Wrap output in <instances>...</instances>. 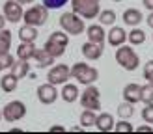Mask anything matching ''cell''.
<instances>
[{"label": "cell", "instance_id": "39", "mask_svg": "<svg viewBox=\"0 0 153 134\" xmlns=\"http://www.w3.org/2000/svg\"><path fill=\"white\" fill-rule=\"evenodd\" d=\"M4 24H6V17L4 13H0V30H4Z\"/></svg>", "mask_w": 153, "mask_h": 134}, {"label": "cell", "instance_id": "21", "mask_svg": "<svg viewBox=\"0 0 153 134\" xmlns=\"http://www.w3.org/2000/svg\"><path fill=\"white\" fill-rule=\"evenodd\" d=\"M79 88H76L75 84H64V88H62V99L65 101V102H75L76 99H79Z\"/></svg>", "mask_w": 153, "mask_h": 134}, {"label": "cell", "instance_id": "11", "mask_svg": "<svg viewBox=\"0 0 153 134\" xmlns=\"http://www.w3.org/2000/svg\"><path fill=\"white\" fill-rule=\"evenodd\" d=\"M58 99V91L54 84H41L39 88H37V101H39L41 104H54Z\"/></svg>", "mask_w": 153, "mask_h": 134}, {"label": "cell", "instance_id": "3", "mask_svg": "<svg viewBox=\"0 0 153 134\" xmlns=\"http://www.w3.org/2000/svg\"><path fill=\"white\" fill-rule=\"evenodd\" d=\"M71 77L76 80V82H82V84H94V82L99 80V71L95 67H91L84 62H76L73 67H71Z\"/></svg>", "mask_w": 153, "mask_h": 134}, {"label": "cell", "instance_id": "6", "mask_svg": "<svg viewBox=\"0 0 153 134\" xmlns=\"http://www.w3.org/2000/svg\"><path fill=\"white\" fill-rule=\"evenodd\" d=\"M49 19V7L45 4H37V6H32L28 7L22 15V21H25V24H30V26H43L45 22Z\"/></svg>", "mask_w": 153, "mask_h": 134}, {"label": "cell", "instance_id": "28", "mask_svg": "<svg viewBox=\"0 0 153 134\" xmlns=\"http://www.w3.org/2000/svg\"><path fill=\"white\" fill-rule=\"evenodd\" d=\"M134 104L133 102H129V101H125V102H121L120 106H118V114H120V117L121 119H129L133 114H134Z\"/></svg>", "mask_w": 153, "mask_h": 134}, {"label": "cell", "instance_id": "15", "mask_svg": "<svg viewBox=\"0 0 153 134\" xmlns=\"http://www.w3.org/2000/svg\"><path fill=\"white\" fill-rule=\"evenodd\" d=\"M17 86H19V77L13 71L6 73L4 77L0 78V88H2L4 93H13L15 89H17Z\"/></svg>", "mask_w": 153, "mask_h": 134}, {"label": "cell", "instance_id": "31", "mask_svg": "<svg viewBox=\"0 0 153 134\" xmlns=\"http://www.w3.org/2000/svg\"><path fill=\"white\" fill-rule=\"evenodd\" d=\"M142 119H144L146 123L153 125V102H148L146 106L142 108Z\"/></svg>", "mask_w": 153, "mask_h": 134}, {"label": "cell", "instance_id": "4", "mask_svg": "<svg viewBox=\"0 0 153 134\" xmlns=\"http://www.w3.org/2000/svg\"><path fill=\"white\" fill-rule=\"evenodd\" d=\"M60 26L69 35H80L84 32V28H86V24L82 22V17L75 11H67L60 15Z\"/></svg>", "mask_w": 153, "mask_h": 134}, {"label": "cell", "instance_id": "7", "mask_svg": "<svg viewBox=\"0 0 153 134\" xmlns=\"http://www.w3.org/2000/svg\"><path fill=\"white\" fill-rule=\"evenodd\" d=\"M101 91L94 86V84H90L86 89L82 91V97H80V104H82V108L84 110H95V112H99L101 110Z\"/></svg>", "mask_w": 153, "mask_h": 134}, {"label": "cell", "instance_id": "24", "mask_svg": "<svg viewBox=\"0 0 153 134\" xmlns=\"http://www.w3.org/2000/svg\"><path fill=\"white\" fill-rule=\"evenodd\" d=\"M127 41L131 45H144V43H146V34H144V30L134 26L131 32L127 34Z\"/></svg>", "mask_w": 153, "mask_h": 134}, {"label": "cell", "instance_id": "26", "mask_svg": "<svg viewBox=\"0 0 153 134\" xmlns=\"http://www.w3.org/2000/svg\"><path fill=\"white\" fill-rule=\"evenodd\" d=\"M99 22H101L103 26H114V22H116V11L114 10H103L99 13Z\"/></svg>", "mask_w": 153, "mask_h": 134}, {"label": "cell", "instance_id": "41", "mask_svg": "<svg viewBox=\"0 0 153 134\" xmlns=\"http://www.w3.org/2000/svg\"><path fill=\"white\" fill-rule=\"evenodd\" d=\"M4 71V65H2V62H0V73H2Z\"/></svg>", "mask_w": 153, "mask_h": 134}, {"label": "cell", "instance_id": "43", "mask_svg": "<svg viewBox=\"0 0 153 134\" xmlns=\"http://www.w3.org/2000/svg\"><path fill=\"white\" fill-rule=\"evenodd\" d=\"M112 2H121V0H112Z\"/></svg>", "mask_w": 153, "mask_h": 134}, {"label": "cell", "instance_id": "13", "mask_svg": "<svg viewBox=\"0 0 153 134\" xmlns=\"http://www.w3.org/2000/svg\"><path fill=\"white\" fill-rule=\"evenodd\" d=\"M82 54L86 60H99L103 56V45L101 43H94V41H88L82 45Z\"/></svg>", "mask_w": 153, "mask_h": 134}, {"label": "cell", "instance_id": "42", "mask_svg": "<svg viewBox=\"0 0 153 134\" xmlns=\"http://www.w3.org/2000/svg\"><path fill=\"white\" fill-rule=\"evenodd\" d=\"M4 117V114H2V110H0V119H2Z\"/></svg>", "mask_w": 153, "mask_h": 134}, {"label": "cell", "instance_id": "12", "mask_svg": "<svg viewBox=\"0 0 153 134\" xmlns=\"http://www.w3.org/2000/svg\"><path fill=\"white\" fill-rule=\"evenodd\" d=\"M106 41H108L110 47H121V45H125L127 41V34H125V30L121 28V26H112L110 28V32L106 34Z\"/></svg>", "mask_w": 153, "mask_h": 134}, {"label": "cell", "instance_id": "23", "mask_svg": "<svg viewBox=\"0 0 153 134\" xmlns=\"http://www.w3.org/2000/svg\"><path fill=\"white\" fill-rule=\"evenodd\" d=\"M11 49V32L10 30H0V56L7 54Z\"/></svg>", "mask_w": 153, "mask_h": 134}, {"label": "cell", "instance_id": "22", "mask_svg": "<svg viewBox=\"0 0 153 134\" xmlns=\"http://www.w3.org/2000/svg\"><path fill=\"white\" fill-rule=\"evenodd\" d=\"M19 39H21V41L34 43V41L37 39V30H36V26H30V24L21 26V30H19Z\"/></svg>", "mask_w": 153, "mask_h": 134}, {"label": "cell", "instance_id": "10", "mask_svg": "<svg viewBox=\"0 0 153 134\" xmlns=\"http://www.w3.org/2000/svg\"><path fill=\"white\" fill-rule=\"evenodd\" d=\"M2 13L7 22H19L22 19V4H19L17 0H6L4 2V7H2Z\"/></svg>", "mask_w": 153, "mask_h": 134}, {"label": "cell", "instance_id": "33", "mask_svg": "<svg viewBox=\"0 0 153 134\" xmlns=\"http://www.w3.org/2000/svg\"><path fill=\"white\" fill-rule=\"evenodd\" d=\"M43 4L49 10H58V7H64L67 4V0H43Z\"/></svg>", "mask_w": 153, "mask_h": 134}, {"label": "cell", "instance_id": "17", "mask_svg": "<svg viewBox=\"0 0 153 134\" xmlns=\"http://www.w3.org/2000/svg\"><path fill=\"white\" fill-rule=\"evenodd\" d=\"M86 34H88V41H94V43H101L103 45L105 39H106V32H105L103 24H91V26H88Z\"/></svg>", "mask_w": 153, "mask_h": 134}, {"label": "cell", "instance_id": "30", "mask_svg": "<svg viewBox=\"0 0 153 134\" xmlns=\"http://www.w3.org/2000/svg\"><path fill=\"white\" fill-rule=\"evenodd\" d=\"M114 130H116V132H133V130H134V127L129 123V119H121V121L116 123Z\"/></svg>", "mask_w": 153, "mask_h": 134}, {"label": "cell", "instance_id": "8", "mask_svg": "<svg viewBox=\"0 0 153 134\" xmlns=\"http://www.w3.org/2000/svg\"><path fill=\"white\" fill-rule=\"evenodd\" d=\"M2 114H4V119L7 123H15V121H19V119H22L26 116V106L21 101H10L2 108Z\"/></svg>", "mask_w": 153, "mask_h": 134}, {"label": "cell", "instance_id": "27", "mask_svg": "<svg viewBox=\"0 0 153 134\" xmlns=\"http://www.w3.org/2000/svg\"><path fill=\"white\" fill-rule=\"evenodd\" d=\"M95 121H97V116H95V110H88L80 114V125L82 127H95Z\"/></svg>", "mask_w": 153, "mask_h": 134}, {"label": "cell", "instance_id": "16", "mask_svg": "<svg viewBox=\"0 0 153 134\" xmlns=\"http://www.w3.org/2000/svg\"><path fill=\"white\" fill-rule=\"evenodd\" d=\"M95 127H97V130H101V132H110V130H114V127H116V121H114L112 114H106V112H103V114L97 116Z\"/></svg>", "mask_w": 153, "mask_h": 134}, {"label": "cell", "instance_id": "44", "mask_svg": "<svg viewBox=\"0 0 153 134\" xmlns=\"http://www.w3.org/2000/svg\"><path fill=\"white\" fill-rule=\"evenodd\" d=\"M149 82H151V84H153V78H151V80H149Z\"/></svg>", "mask_w": 153, "mask_h": 134}, {"label": "cell", "instance_id": "20", "mask_svg": "<svg viewBox=\"0 0 153 134\" xmlns=\"http://www.w3.org/2000/svg\"><path fill=\"white\" fill-rule=\"evenodd\" d=\"M36 45L34 43H28V41H21V45L17 47V58L21 60H32L36 54Z\"/></svg>", "mask_w": 153, "mask_h": 134}, {"label": "cell", "instance_id": "1", "mask_svg": "<svg viewBox=\"0 0 153 134\" xmlns=\"http://www.w3.org/2000/svg\"><path fill=\"white\" fill-rule=\"evenodd\" d=\"M67 35H69L67 32H52V34L49 35V39L45 41L43 49L47 50V52H51L54 58L64 56L67 45H69V37H67Z\"/></svg>", "mask_w": 153, "mask_h": 134}, {"label": "cell", "instance_id": "19", "mask_svg": "<svg viewBox=\"0 0 153 134\" xmlns=\"http://www.w3.org/2000/svg\"><path fill=\"white\" fill-rule=\"evenodd\" d=\"M34 60L37 62V67H51L52 63H54V56L51 54V52H47L45 49H37L36 54H34Z\"/></svg>", "mask_w": 153, "mask_h": 134}, {"label": "cell", "instance_id": "35", "mask_svg": "<svg viewBox=\"0 0 153 134\" xmlns=\"http://www.w3.org/2000/svg\"><path fill=\"white\" fill-rule=\"evenodd\" d=\"M134 130H136V132H153V127H149V123H146V125L136 127Z\"/></svg>", "mask_w": 153, "mask_h": 134}, {"label": "cell", "instance_id": "9", "mask_svg": "<svg viewBox=\"0 0 153 134\" xmlns=\"http://www.w3.org/2000/svg\"><path fill=\"white\" fill-rule=\"evenodd\" d=\"M71 77V67H67L65 63H58V65H52L49 73H47V80L51 82V84H65L67 80H69Z\"/></svg>", "mask_w": 153, "mask_h": 134}, {"label": "cell", "instance_id": "38", "mask_svg": "<svg viewBox=\"0 0 153 134\" xmlns=\"http://www.w3.org/2000/svg\"><path fill=\"white\" fill-rule=\"evenodd\" d=\"M146 22H148V26H149V28L153 30V11H151V13L148 15V19H146Z\"/></svg>", "mask_w": 153, "mask_h": 134}, {"label": "cell", "instance_id": "40", "mask_svg": "<svg viewBox=\"0 0 153 134\" xmlns=\"http://www.w3.org/2000/svg\"><path fill=\"white\" fill-rule=\"evenodd\" d=\"M17 2H19V4H22V6H26V4H32L34 0H17Z\"/></svg>", "mask_w": 153, "mask_h": 134}, {"label": "cell", "instance_id": "34", "mask_svg": "<svg viewBox=\"0 0 153 134\" xmlns=\"http://www.w3.org/2000/svg\"><path fill=\"white\" fill-rule=\"evenodd\" d=\"M144 78H146L148 82L153 78V60H148L146 65H144Z\"/></svg>", "mask_w": 153, "mask_h": 134}, {"label": "cell", "instance_id": "5", "mask_svg": "<svg viewBox=\"0 0 153 134\" xmlns=\"http://www.w3.org/2000/svg\"><path fill=\"white\" fill-rule=\"evenodd\" d=\"M99 2H101V0H71V7H73L75 13L80 15L82 19L91 21L101 13Z\"/></svg>", "mask_w": 153, "mask_h": 134}, {"label": "cell", "instance_id": "37", "mask_svg": "<svg viewBox=\"0 0 153 134\" xmlns=\"http://www.w3.org/2000/svg\"><path fill=\"white\" fill-rule=\"evenodd\" d=\"M142 2H144V7H146V10L153 11V0H142Z\"/></svg>", "mask_w": 153, "mask_h": 134}, {"label": "cell", "instance_id": "25", "mask_svg": "<svg viewBox=\"0 0 153 134\" xmlns=\"http://www.w3.org/2000/svg\"><path fill=\"white\" fill-rule=\"evenodd\" d=\"M11 71L17 74L19 78L28 77V73H30V63H28V60H21V58H19V62H15V65L11 67Z\"/></svg>", "mask_w": 153, "mask_h": 134}, {"label": "cell", "instance_id": "2", "mask_svg": "<svg viewBox=\"0 0 153 134\" xmlns=\"http://www.w3.org/2000/svg\"><path fill=\"white\" fill-rule=\"evenodd\" d=\"M116 62L120 67H123L125 71H136L140 65V58L134 52L133 47H127V45H121L116 50Z\"/></svg>", "mask_w": 153, "mask_h": 134}, {"label": "cell", "instance_id": "32", "mask_svg": "<svg viewBox=\"0 0 153 134\" xmlns=\"http://www.w3.org/2000/svg\"><path fill=\"white\" fill-rule=\"evenodd\" d=\"M0 62H2V65H4V69H11V67L15 65V58L7 52V54H2L0 56Z\"/></svg>", "mask_w": 153, "mask_h": 134}, {"label": "cell", "instance_id": "18", "mask_svg": "<svg viewBox=\"0 0 153 134\" xmlns=\"http://www.w3.org/2000/svg\"><path fill=\"white\" fill-rule=\"evenodd\" d=\"M123 22L127 26H138L142 22V11L136 10V7H127V10L123 11Z\"/></svg>", "mask_w": 153, "mask_h": 134}, {"label": "cell", "instance_id": "14", "mask_svg": "<svg viewBox=\"0 0 153 134\" xmlns=\"http://www.w3.org/2000/svg\"><path fill=\"white\" fill-rule=\"evenodd\" d=\"M123 99L129 101V102H133V104L142 102V86L134 84V82L133 84H127L123 88Z\"/></svg>", "mask_w": 153, "mask_h": 134}, {"label": "cell", "instance_id": "36", "mask_svg": "<svg viewBox=\"0 0 153 134\" xmlns=\"http://www.w3.org/2000/svg\"><path fill=\"white\" fill-rule=\"evenodd\" d=\"M49 132H65V127H62V125H54V127H51V129H49Z\"/></svg>", "mask_w": 153, "mask_h": 134}, {"label": "cell", "instance_id": "29", "mask_svg": "<svg viewBox=\"0 0 153 134\" xmlns=\"http://www.w3.org/2000/svg\"><path fill=\"white\" fill-rule=\"evenodd\" d=\"M142 102H153V84L149 82V84L142 86Z\"/></svg>", "mask_w": 153, "mask_h": 134}]
</instances>
